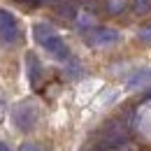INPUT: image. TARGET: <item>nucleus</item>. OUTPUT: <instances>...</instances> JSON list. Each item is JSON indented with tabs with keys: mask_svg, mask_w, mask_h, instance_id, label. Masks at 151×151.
Masks as SVG:
<instances>
[{
	"mask_svg": "<svg viewBox=\"0 0 151 151\" xmlns=\"http://www.w3.org/2000/svg\"><path fill=\"white\" fill-rule=\"evenodd\" d=\"M19 151H44L40 144H35V142H26V144H21Z\"/></svg>",
	"mask_w": 151,
	"mask_h": 151,
	"instance_id": "nucleus-13",
	"label": "nucleus"
},
{
	"mask_svg": "<svg viewBox=\"0 0 151 151\" xmlns=\"http://www.w3.org/2000/svg\"><path fill=\"white\" fill-rule=\"evenodd\" d=\"M58 12H60V17H68V19H72V17L77 14V7L68 2V5H60V7H58Z\"/></svg>",
	"mask_w": 151,
	"mask_h": 151,
	"instance_id": "nucleus-10",
	"label": "nucleus"
},
{
	"mask_svg": "<svg viewBox=\"0 0 151 151\" xmlns=\"http://www.w3.org/2000/svg\"><path fill=\"white\" fill-rule=\"evenodd\" d=\"M147 84H151V70H139L128 79V88H142Z\"/></svg>",
	"mask_w": 151,
	"mask_h": 151,
	"instance_id": "nucleus-7",
	"label": "nucleus"
},
{
	"mask_svg": "<svg viewBox=\"0 0 151 151\" xmlns=\"http://www.w3.org/2000/svg\"><path fill=\"white\" fill-rule=\"evenodd\" d=\"M137 37L142 40V42H151V23H147V26H142V28H139Z\"/></svg>",
	"mask_w": 151,
	"mask_h": 151,
	"instance_id": "nucleus-12",
	"label": "nucleus"
},
{
	"mask_svg": "<svg viewBox=\"0 0 151 151\" xmlns=\"http://www.w3.org/2000/svg\"><path fill=\"white\" fill-rule=\"evenodd\" d=\"M19 37H21V30L14 14H9L7 9H0V40L7 42V44H14Z\"/></svg>",
	"mask_w": 151,
	"mask_h": 151,
	"instance_id": "nucleus-4",
	"label": "nucleus"
},
{
	"mask_svg": "<svg viewBox=\"0 0 151 151\" xmlns=\"http://www.w3.org/2000/svg\"><path fill=\"white\" fill-rule=\"evenodd\" d=\"M79 75V65H77V60H70V72H68V77H77Z\"/></svg>",
	"mask_w": 151,
	"mask_h": 151,
	"instance_id": "nucleus-14",
	"label": "nucleus"
},
{
	"mask_svg": "<svg viewBox=\"0 0 151 151\" xmlns=\"http://www.w3.org/2000/svg\"><path fill=\"white\" fill-rule=\"evenodd\" d=\"M144 100H151V91H149V93H144Z\"/></svg>",
	"mask_w": 151,
	"mask_h": 151,
	"instance_id": "nucleus-17",
	"label": "nucleus"
},
{
	"mask_svg": "<svg viewBox=\"0 0 151 151\" xmlns=\"http://www.w3.org/2000/svg\"><path fill=\"white\" fill-rule=\"evenodd\" d=\"M26 72H28L30 86H33V88H40L44 70H42V63H40V58L35 56V54H26Z\"/></svg>",
	"mask_w": 151,
	"mask_h": 151,
	"instance_id": "nucleus-6",
	"label": "nucleus"
},
{
	"mask_svg": "<svg viewBox=\"0 0 151 151\" xmlns=\"http://www.w3.org/2000/svg\"><path fill=\"white\" fill-rule=\"evenodd\" d=\"M33 35H35V42H37L42 49H47L54 58H58V60H68V58H70L68 44L63 42V37L58 35L51 26H47V23H35V26H33Z\"/></svg>",
	"mask_w": 151,
	"mask_h": 151,
	"instance_id": "nucleus-1",
	"label": "nucleus"
},
{
	"mask_svg": "<svg viewBox=\"0 0 151 151\" xmlns=\"http://www.w3.org/2000/svg\"><path fill=\"white\" fill-rule=\"evenodd\" d=\"M132 7L137 14H147L151 9V0H132Z\"/></svg>",
	"mask_w": 151,
	"mask_h": 151,
	"instance_id": "nucleus-8",
	"label": "nucleus"
},
{
	"mask_svg": "<svg viewBox=\"0 0 151 151\" xmlns=\"http://www.w3.org/2000/svg\"><path fill=\"white\" fill-rule=\"evenodd\" d=\"M128 139V121L116 116L100 130V147H119Z\"/></svg>",
	"mask_w": 151,
	"mask_h": 151,
	"instance_id": "nucleus-2",
	"label": "nucleus"
},
{
	"mask_svg": "<svg viewBox=\"0 0 151 151\" xmlns=\"http://www.w3.org/2000/svg\"><path fill=\"white\" fill-rule=\"evenodd\" d=\"M37 119H40L37 107L33 102H28V100L12 107V121H14V126L19 130H33L37 126Z\"/></svg>",
	"mask_w": 151,
	"mask_h": 151,
	"instance_id": "nucleus-3",
	"label": "nucleus"
},
{
	"mask_svg": "<svg viewBox=\"0 0 151 151\" xmlns=\"http://www.w3.org/2000/svg\"><path fill=\"white\" fill-rule=\"evenodd\" d=\"M0 151H9V147L7 144H0Z\"/></svg>",
	"mask_w": 151,
	"mask_h": 151,
	"instance_id": "nucleus-16",
	"label": "nucleus"
},
{
	"mask_svg": "<svg viewBox=\"0 0 151 151\" xmlns=\"http://www.w3.org/2000/svg\"><path fill=\"white\" fill-rule=\"evenodd\" d=\"M21 2H28V5H40L42 0H21Z\"/></svg>",
	"mask_w": 151,
	"mask_h": 151,
	"instance_id": "nucleus-15",
	"label": "nucleus"
},
{
	"mask_svg": "<svg viewBox=\"0 0 151 151\" xmlns=\"http://www.w3.org/2000/svg\"><path fill=\"white\" fill-rule=\"evenodd\" d=\"M121 40V35L112 30V28H95V30H86V42L93 47H109L116 44Z\"/></svg>",
	"mask_w": 151,
	"mask_h": 151,
	"instance_id": "nucleus-5",
	"label": "nucleus"
},
{
	"mask_svg": "<svg viewBox=\"0 0 151 151\" xmlns=\"http://www.w3.org/2000/svg\"><path fill=\"white\" fill-rule=\"evenodd\" d=\"M77 23H79V28H81V30H88V28L93 26V17H88V14H81V17L77 19Z\"/></svg>",
	"mask_w": 151,
	"mask_h": 151,
	"instance_id": "nucleus-11",
	"label": "nucleus"
},
{
	"mask_svg": "<svg viewBox=\"0 0 151 151\" xmlns=\"http://www.w3.org/2000/svg\"><path fill=\"white\" fill-rule=\"evenodd\" d=\"M123 0H107V12L109 14H119V12H123Z\"/></svg>",
	"mask_w": 151,
	"mask_h": 151,
	"instance_id": "nucleus-9",
	"label": "nucleus"
}]
</instances>
